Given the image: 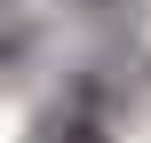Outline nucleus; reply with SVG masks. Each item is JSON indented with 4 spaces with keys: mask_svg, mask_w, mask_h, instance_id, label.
<instances>
[{
    "mask_svg": "<svg viewBox=\"0 0 151 143\" xmlns=\"http://www.w3.org/2000/svg\"><path fill=\"white\" fill-rule=\"evenodd\" d=\"M32 143H111V127H104V96H96V80H72V96L40 119V135Z\"/></svg>",
    "mask_w": 151,
    "mask_h": 143,
    "instance_id": "obj_1",
    "label": "nucleus"
},
{
    "mask_svg": "<svg viewBox=\"0 0 151 143\" xmlns=\"http://www.w3.org/2000/svg\"><path fill=\"white\" fill-rule=\"evenodd\" d=\"M80 8H119V0H80Z\"/></svg>",
    "mask_w": 151,
    "mask_h": 143,
    "instance_id": "obj_2",
    "label": "nucleus"
}]
</instances>
